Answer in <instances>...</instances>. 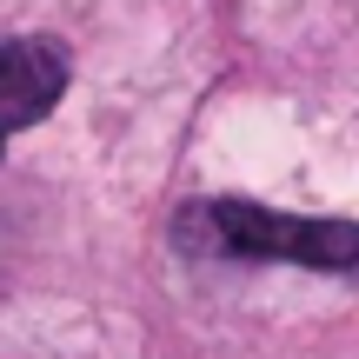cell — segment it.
Here are the masks:
<instances>
[{
  "label": "cell",
  "instance_id": "obj_2",
  "mask_svg": "<svg viewBox=\"0 0 359 359\" xmlns=\"http://www.w3.org/2000/svg\"><path fill=\"white\" fill-rule=\"evenodd\" d=\"M67 93V53L53 40H0V140L53 114Z\"/></svg>",
  "mask_w": 359,
  "mask_h": 359
},
{
  "label": "cell",
  "instance_id": "obj_1",
  "mask_svg": "<svg viewBox=\"0 0 359 359\" xmlns=\"http://www.w3.org/2000/svg\"><path fill=\"white\" fill-rule=\"evenodd\" d=\"M180 240L219 259H299L313 273H359V219L273 213L259 200H200L180 213Z\"/></svg>",
  "mask_w": 359,
  "mask_h": 359
}]
</instances>
